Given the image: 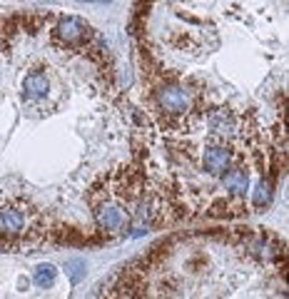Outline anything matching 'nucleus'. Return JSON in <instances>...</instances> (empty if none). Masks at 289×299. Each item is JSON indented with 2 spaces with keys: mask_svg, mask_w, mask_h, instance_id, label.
I'll use <instances>...</instances> for the list:
<instances>
[{
  "mask_svg": "<svg viewBox=\"0 0 289 299\" xmlns=\"http://www.w3.org/2000/svg\"><path fill=\"white\" fill-rule=\"evenodd\" d=\"M18 287H20V289H28V287H30V280H28V277H20Z\"/></svg>",
  "mask_w": 289,
  "mask_h": 299,
  "instance_id": "nucleus-5",
  "label": "nucleus"
},
{
  "mask_svg": "<svg viewBox=\"0 0 289 299\" xmlns=\"http://www.w3.org/2000/svg\"><path fill=\"white\" fill-rule=\"evenodd\" d=\"M55 277H57V269L53 264H40L35 267V274H33V282L40 287V289H50L55 284Z\"/></svg>",
  "mask_w": 289,
  "mask_h": 299,
  "instance_id": "nucleus-3",
  "label": "nucleus"
},
{
  "mask_svg": "<svg viewBox=\"0 0 289 299\" xmlns=\"http://www.w3.org/2000/svg\"><path fill=\"white\" fill-rule=\"evenodd\" d=\"M105 3H110V0H105Z\"/></svg>",
  "mask_w": 289,
  "mask_h": 299,
  "instance_id": "nucleus-6",
  "label": "nucleus"
},
{
  "mask_svg": "<svg viewBox=\"0 0 289 299\" xmlns=\"http://www.w3.org/2000/svg\"><path fill=\"white\" fill-rule=\"evenodd\" d=\"M95 297H287V242L262 227L180 232L122 264Z\"/></svg>",
  "mask_w": 289,
  "mask_h": 299,
  "instance_id": "nucleus-2",
  "label": "nucleus"
},
{
  "mask_svg": "<svg viewBox=\"0 0 289 299\" xmlns=\"http://www.w3.org/2000/svg\"><path fill=\"white\" fill-rule=\"evenodd\" d=\"M65 272L70 277V284L75 287V284H80L82 277H85V262L82 260H70V262H65Z\"/></svg>",
  "mask_w": 289,
  "mask_h": 299,
  "instance_id": "nucleus-4",
  "label": "nucleus"
},
{
  "mask_svg": "<svg viewBox=\"0 0 289 299\" xmlns=\"http://www.w3.org/2000/svg\"><path fill=\"white\" fill-rule=\"evenodd\" d=\"M130 35L140 80L187 93L182 117L227 105L287 120V0H137Z\"/></svg>",
  "mask_w": 289,
  "mask_h": 299,
  "instance_id": "nucleus-1",
  "label": "nucleus"
}]
</instances>
